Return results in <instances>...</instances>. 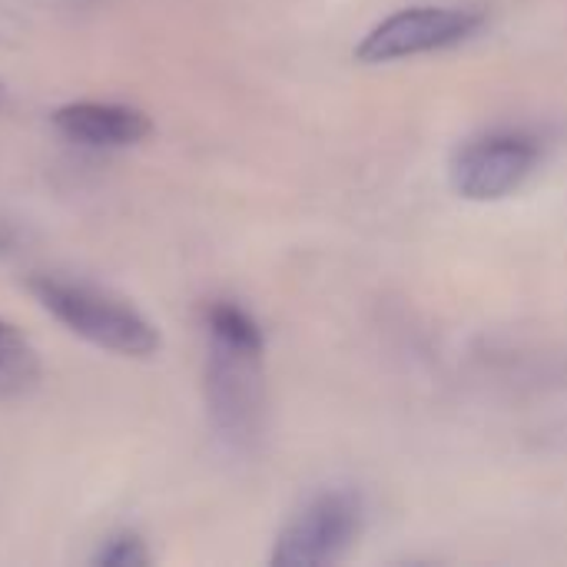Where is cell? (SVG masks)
<instances>
[{"instance_id":"6da1fadb","label":"cell","mask_w":567,"mask_h":567,"mask_svg":"<svg viewBox=\"0 0 567 567\" xmlns=\"http://www.w3.org/2000/svg\"><path fill=\"white\" fill-rule=\"evenodd\" d=\"M209 329V409L229 442H249L262 419V332L256 319L216 302L206 312Z\"/></svg>"},{"instance_id":"7a4b0ae2","label":"cell","mask_w":567,"mask_h":567,"mask_svg":"<svg viewBox=\"0 0 567 567\" xmlns=\"http://www.w3.org/2000/svg\"><path fill=\"white\" fill-rule=\"evenodd\" d=\"M30 289L70 332L83 336L86 342L100 349L133 355V359H146L159 349L156 329L133 306L86 282H73L60 276H37Z\"/></svg>"},{"instance_id":"3957f363","label":"cell","mask_w":567,"mask_h":567,"mask_svg":"<svg viewBox=\"0 0 567 567\" xmlns=\"http://www.w3.org/2000/svg\"><path fill=\"white\" fill-rule=\"evenodd\" d=\"M485 17L472 7H405L375 23L355 47L359 63H392L455 47L478 33Z\"/></svg>"},{"instance_id":"277c9868","label":"cell","mask_w":567,"mask_h":567,"mask_svg":"<svg viewBox=\"0 0 567 567\" xmlns=\"http://www.w3.org/2000/svg\"><path fill=\"white\" fill-rule=\"evenodd\" d=\"M362 525V502L352 492H326L312 498L279 535L272 565L322 567L339 561Z\"/></svg>"},{"instance_id":"5b68a950","label":"cell","mask_w":567,"mask_h":567,"mask_svg":"<svg viewBox=\"0 0 567 567\" xmlns=\"http://www.w3.org/2000/svg\"><path fill=\"white\" fill-rule=\"evenodd\" d=\"M538 143L525 133H485L458 146L452 159V186L475 203L505 199L538 166Z\"/></svg>"},{"instance_id":"8992f818","label":"cell","mask_w":567,"mask_h":567,"mask_svg":"<svg viewBox=\"0 0 567 567\" xmlns=\"http://www.w3.org/2000/svg\"><path fill=\"white\" fill-rule=\"evenodd\" d=\"M56 130L83 146H133L150 136L146 113L120 103H73L53 113Z\"/></svg>"},{"instance_id":"52a82bcc","label":"cell","mask_w":567,"mask_h":567,"mask_svg":"<svg viewBox=\"0 0 567 567\" xmlns=\"http://www.w3.org/2000/svg\"><path fill=\"white\" fill-rule=\"evenodd\" d=\"M40 379V359L37 349L27 342L17 326L0 319V399H20L27 395Z\"/></svg>"},{"instance_id":"ba28073f","label":"cell","mask_w":567,"mask_h":567,"mask_svg":"<svg viewBox=\"0 0 567 567\" xmlns=\"http://www.w3.org/2000/svg\"><path fill=\"white\" fill-rule=\"evenodd\" d=\"M146 561H150V555H146V548H143V542L136 535H116L93 555V565L106 567H136L146 565Z\"/></svg>"},{"instance_id":"9c48e42d","label":"cell","mask_w":567,"mask_h":567,"mask_svg":"<svg viewBox=\"0 0 567 567\" xmlns=\"http://www.w3.org/2000/svg\"><path fill=\"white\" fill-rule=\"evenodd\" d=\"M0 103H3V83H0Z\"/></svg>"}]
</instances>
